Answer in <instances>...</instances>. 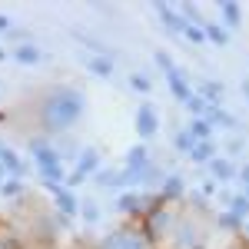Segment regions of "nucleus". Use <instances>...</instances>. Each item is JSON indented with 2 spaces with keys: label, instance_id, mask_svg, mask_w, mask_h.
Segmentation results:
<instances>
[{
  "label": "nucleus",
  "instance_id": "f257e3e1",
  "mask_svg": "<svg viewBox=\"0 0 249 249\" xmlns=\"http://www.w3.org/2000/svg\"><path fill=\"white\" fill-rule=\"evenodd\" d=\"M83 110H87L83 90H77V87H53L40 100V126H43V133H50V136L67 133L83 116Z\"/></svg>",
  "mask_w": 249,
  "mask_h": 249
},
{
  "label": "nucleus",
  "instance_id": "f03ea898",
  "mask_svg": "<svg viewBox=\"0 0 249 249\" xmlns=\"http://www.w3.org/2000/svg\"><path fill=\"white\" fill-rule=\"evenodd\" d=\"M30 153H34V163L40 170V183L43 190H53V186H63L67 183V170H63V153L47 140V136H34L30 143Z\"/></svg>",
  "mask_w": 249,
  "mask_h": 249
},
{
  "label": "nucleus",
  "instance_id": "7ed1b4c3",
  "mask_svg": "<svg viewBox=\"0 0 249 249\" xmlns=\"http://www.w3.org/2000/svg\"><path fill=\"white\" fill-rule=\"evenodd\" d=\"M100 249H153V239L143 232V226H120L100 239Z\"/></svg>",
  "mask_w": 249,
  "mask_h": 249
},
{
  "label": "nucleus",
  "instance_id": "20e7f679",
  "mask_svg": "<svg viewBox=\"0 0 249 249\" xmlns=\"http://www.w3.org/2000/svg\"><path fill=\"white\" fill-rule=\"evenodd\" d=\"M136 133L143 136V140H153L160 133V113H156L153 103H146V100L136 107Z\"/></svg>",
  "mask_w": 249,
  "mask_h": 249
},
{
  "label": "nucleus",
  "instance_id": "39448f33",
  "mask_svg": "<svg viewBox=\"0 0 249 249\" xmlns=\"http://www.w3.org/2000/svg\"><path fill=\"white\" fill-rule=\"evenodd\" d=\"M153 14L160 17V23H163L170 34H179V37H183L186 20L179 17V10H176V7H170V3H160V0H156V3H153Z\"/></svg>",
  "mask_w": 249,
  "mask_h": 249
},
{
  "label": "nucleus",
  "instance_id": "423d86ee",
  "mask_svg": "<svg viewBox=\"0 0 249 249\" xmlns=\"http://www.w3.org/2000/svg\"><path fill=\"white\" fill-rule=\"evenodd\" d=\"M53 206H57L60 216H77L80 213V199L73 190H67V186H53Z\"/></svg>",
  "mask_w": 249,
  "mask_h": 249
},
{
  "label": "nucleus",
  "instance_id": "0eeeda50",
  "mask_svg": "<svg viewBox=\"0 0 249 249\" xmlns=\"http://www.w3.org/2000/svg\"><path fill=\"white\" fill-rule=\"evenodd\" d=\"M166 83H170V93L179 100V103H186L193 96V87H190V80H186V73L179 70V67H170L166 70Z\"/></svg>",
  "mask_w": 249,
  "mask_h": 249
},
{
  "label": "nucleus",
  "instance_id": "6e6552de",
  "mask_svg": "<svg viewBox=\"0 0 249 249\" xmlns=\"http://www.w3.org/2000/svg\"><path fill=\"white\" fill-rule=\"evenodd\" d=\"M116 210L126 213V216H140V213L146 210V196L143 193H133V190H123L116 196Z\"/></svg>",
  "mask_w": 249,
  "mask_h": 249
},
{
  "label": "nucleus",
  "instance_id": "1a4fd4ad",
  "mask_svg": "<svg viewBox=\"0 0 249 249\" xmlns=\"http://www.w3.org/2000/svg\"><path fill=\"white\" fill-rule=\"evenodd\" d=\"M183 193H186V179H183L179 173H170V176H163V183H160V193H156V196H160L163 203H170V199H179Z\"/></svg>",
  "mask_w": 249,
  "mask_h": 249
},
{
  "label": "nucleus",
  "instance_id": "9d476101",
  "mask_svg": "<svg viewBox=\"0 0 249 249\" xmlns=\"http://www.w3.org/2000/svg\"><path fill=\"white\" fill-rule=\"evenodd\" d=\"M206 166H210V173H213V179H223V183H230V179H236V170H239V166H236V163H232L230 156H213L210 163H206Z\"/></svg>",
  "mask_w": 249,
  "mask_h": 249
},
{
  "label": "nucleus",
  "instance_id": "9b49d317",
  "mask_svg": "<svg viewBox=\"0 0 249 249\" xmlns=\"http://www.w3.org/2000/svg\"><path fill=\"white\" fill-rule=\"evenodd\" d=\"M199 120H206L210 126H223V130H239V120L232 113H226L223 107H206V113L199 116Z\"/></svg>",
  "mask_w": 249,
  "mask_h": 249
},
{
  "label": "nucleus",
  "instance_id": "f8f14e48",
  "mask_svg": "<svg viewBox=\"0 0 249 249\" xmlns=\"http://www.w3.org/2000/svg\"><path fill=\"white\" fill-rule=\"evenodd\" d=\"M150 163H153V160H150V150H146L143 143L133 146V150H126V156H123V170H133V173H143Z\"/></svg>",
  "mask_w": 249,
  "mask_h": 249
},
{
  "label": "nucleus",
  "instance_id": "ddd939ff",
  "mask_svg": "<svg viewBox=\"0 0 249 249\" xmlns=\"http://www.w3.org/2000/svg\"><path fill=\"white\" fill-rule=\"evenodd\" d=\"M0 166H3V173H7V176H14V179L27 176V163H23V160H20L10 146H3V150H0Z\"/></svg>",
  "mask_w": 249,
  "mask_h": 249
},
{
  "label": "nucleus",
  "instance_id": "4468645a",
  "mask_svg": "<svg viewBox=\"0 0 249 249\" xmlns=\"http://www.w3.org/2000/svg\"><path fill=\"white\" fill-rule=\"evenodd\" d=\"M73 170H77L80 176H93V173L100 170V150H93V146L80 150V153H77V166H73Z\"/></svg>",
  "mask_w": 249,
  "mask_h": 249
},
{
  "label": "nucleus",
  "instance_id": "2eb2a0df",
  "mask_svg": "<svg viewBox=\"0 0 249 249\" xmlns=\"http://www.w3.org/2000/svg\"><path fill=\"white\" fill-rule=\"evenodd\" d=\"M193 93H199L210 107H223V83H216V80H199V87Z\"/></svg>",
  "mask_w": 249,
  "mask_h": 249
},
{
  "label": "nucleus",
  "instance_id": "dca6fc26",
  "mask_svg": "<svg viewBox=\"0 0 249 249\" xmlns=\"http://www.w3.org/2000/svg\"><path fill=\"white\" fill-rule=\"evenodd\" d=\"M219 17H223V27L232 30V27H239V20H243V7L232 3V0H223V3H219Z\"/></svg>",
  "mask_w": 249,
  "mask_h": 249
},
{
  "label": "nucleus",
  "instance_id": "f3484780",
  "mask_svg": "<svg viewBox=\"0 0 249 249\" xmlns=\"http://www.w3.org/2000/svg\"><path fill=\"white\" fill-rule=\"evenodd\" d=\"M173 232H176L179 249H196V243H199V236H196V226H193V223H179V226H173Z\"/></svg>",
  "mask_w": 249,
  "mask_h": 249
},
{
  "label": "nucleus",
  "instance_id": "a211bd4d",
  "mask_svg": "<svg viewBox=\"0 0 249 249\" xmlns=\"http://www.w3.org/2000/svg\"><path fill=\"white\" fill-rule=\"evenodd\" d=\"M87 70H90V73H96V77H113V57H87Z\"/></svg>",
  "mask_w": 249,
  "mask_h": 249
},
{
  "label": "nucleus",
  "instance_id": "6ab92c4d",
  "mask_svg": "<svg viewBox=\"0 0 249 249\" xmlns=\"http://www.w3.org/2000/svg\"><path fill=\"white\" fill-rule=\"evenodd\" d=\"M96 186H103V190H120V170H113V166H100V170L93 173Z\"/></svg>",
  "mask_w": 249,
  "mask_h": 249
},
{
  "label": "nucleus",
  "instance_id": "aec40b11",
  "mask_svg": "<svg viewBox=\"0 0 249 249\" xmlns=\"http://www.w3.org/2000/svg\"><path fill=\"white\" fill-rule=\"evenodd\" d=\"M14 60H17V63H27V67H34V63L43 60V53H40V47H34V43H20L17 50H14Z\"/></svg>",
  "mask_w": 249,
  "mask_h": 249
},
{
  "label": "nucleus",
  "instance_id": "412c9836",
  "mask_svg": "<svg viewBox=\"0 0 249 249\" xmlns=\"http://www.w3.org/2000/svg\"><path fill=\"white\" fill-rule=\"evenodd\" d=\"M213 156H216V140H199V143L193 146L190 160L193 163H210Z\"/></svg>",
  "mask_w": 249,
  "mask_h": 249
},
{
  "label": "nucleus",
  "instance_id": "4be33fe9",
  "mask_svg": "<svg viewBox=\"0 0 249 249\" xmlns=\"http://www.w3.org/2000/svg\"><path fill=\"white\" fill-rule=\"evenodd\" d=\"M203 34H206V43H216V47H226L230 43V30L223 23H206Z\"/></svg>",
  "mask_w": 249,
  "mask_h": 249
},
{
  "label": "nucleus",
  "instance_id": "5701e85b",
  "mask_svg": "<svg viewBox=\"0 0 249 249\" xmlns=\"http://www.w3.org/2000/svg\"><path fill=\"white\" fill-rule=\"evenodd\" d=\"M173 146H176V153L190 156V153H193V146H196V140H193L190 130L183 126V130H176V133H173Z\"/></svg>",
  "mask_w": 249,
  "mask_h": 249
},
{
  "label": "nucleus",
  "instance_id": "b1692460",
  "mask_svg": "<svg viewBox=\"0 0 249 249\" xmlns=\"http://www.w3.org/2000/svg\"><path fill=\"white\" fill-rule=\"evenodd\" d=\"M226 206H230V213L239 219V223H246V219H249V199H246V196H230Z\"/></svg>",
  "mask_w": 249,
  "mask_h": 249
},
{
  "label": "nucleus",
  "instance_id": "393cba45",
  "mask_svg": "<svg viewBox=\"0 0 249 249\" xmlns=\"http://www.w3.org/2000/svg\"><path fill=\"white\" fill-rule=\"evenodd\" d=\"M186 130H190V136L196 140V143H199V140H213V126L206 123V120H190Z\"/></svg>",
  "mask_w": 249,
  "mask_h": 249
},
{
  "label": "nucleus",
  "instance_id": "a878e982",
  "mask_svg": "<svg viewBox=\"0 0 249 249\" xmlns=\"http://www.w3.org/2000/svg\"><path fill=\"white\" fill-rule=\"evenodd\" d=\"M23 190H27V183H23V179L7 176V179H3V186H0V196H3V199H14V196H20Z\"/></svg>",
  "mask_w": 249,
  "mask_h": 249
},
{
  "label": "nucleus",
  "instance_id": "bb28decb",
  "mask_svg": "<svg viewBox=\"0 0 249 249\" xmlns=\"http://www.w3.org/2000/svg\"><path fill=\"white\" fill-rule=\"evenodd\" d=\"M80 216H83V223H87V226H96L103 213H100V206H96L93 199H87V203H80Z\"/></svg>",
  "mask_w": 249,
  "mask_h": 249
},
{
  "label": "nucleus",
  "instance_id": "cd10ccee",
  "mask_svg": "<svg viewBox=\"0 0 249 249\" xmlns=\"http://www.w3.org/2000/svg\"><path fill=\"white\" fill-rule=\"evenodd\" d=\"M183 107H186V110H190V113H193V120H199V116L206 113V107H210V103H206V100H203V96H199V93H193L190 100L183 103Z\"/></svg>",
  "mask_w": 249,
  "mask_h": 249
},
{
  "label": "nucleus",
  "instance_id": "c85d7f7f",
  "mask_svg": "<svg viewBox=\"0 0 249 249\" xmlns=\"http://www.w3.org/2000/svg\"><path fill=\"white\" fill-rule=\"evenodd\" d=\"M183 37L190 40L193 47H203V43H206V34H203V27H196V23H186V30H183Z\"/></svg>",
  "mask_w": 249,
  "mask_h": 249
},
{
  "label": "nucleus",
  "instance_id": "c756f323",
  "mask_svg": "<svg viewBox=\"0 0 249 249\" xmlns=\"http://www.w3.org/2000/svg\"><path fill=\"white\" fill-rule=\"evenodd\" d=\"M216 223H219V230H230V232H236V230H243V226H246V223H239L232 213H219V219H216Z\"/></svg>",
  "mask_w": 249,
  "mask_h": 249
},
{
  "label": "nucleus",
  "instance_id": "7c9ffc66",
  "mask_svg": "<svg viewBox=\"0 0 249 249\" xmlns=\"http://www.w3.org/2000/svg\"><path fill=\"white\" fill-rule=\"evenodd\" d=\"M130 87H133L136 93H150V90H153L150 77H143V73H133V77H130Z\"/></svg>",
  "mask_w": 249,
  "mask_h": 249
},
{
  "label": "nucleus",
  "instance_id": "2f4dec72",
  "mask_svg": "<svg viewBox=\"0 0 249 249\" xmlns=\"http://www.w3.org/2000/svg\"><path fill=\"white\" fill-rule=\"evenodd\" d=\"M226 150H230V156H243V140H236V136H232L230 143H226Z\"/></svg>",
  "mask_w": 249,
  "mask_h": 249
},
{
  "label": "nucleus",
  "instance_id": "473e14b6",
  "mask_svg": "<svg viewBox=\"0 0 249 249\" xmlns=\"http://www.w3.org/2000/svg\"><path fill=\"white\" fill-rule=\"evenodd\" d=\"M236 179H239L243 186H249V163H246V166H239V170H236Z\"/></svg>",
  "mask_w": 249,
  "mask_h": 249
},
{
  "label": "nucleus",
  "instance_id": "72a5a7b5",
  "mask_svg": "<svg viewBox=\"0 0 249 249\" xmlns=\"http://www.w3.org/2000/svg\"><path fill=\"white\" fill-rule=\"evenodd\" d=\"M17 243H14V236H7V232H0V249H14Z\"/></svg>",
  "mask_w": 249,
  "mask_h": 249
},
{
  "label": "nucleus",
  "instance_id": "f704fd0d",
  "mask_svg": "<svg viewBox=\"0 0 249 249\" xmlns=\"http://www.w3.org/2000/svg\"><path fill=\"white\" fill-rule=\"evenodd\" d=\"M199 196L206 199V196H216V183H203V190H199Z\"/></svg>",
  "mask_w": 249,
  "mask_h": 249
},
{
  "label": "nucleus",
  "instance_id": "c9c22d12",
  "mask_svg": "<svg viewBox=\"0 0 249 249\" xmlns=\"http://www.w3.org/2000/svg\"><path fill=\"white\" fill-rule=\"evenodd\" d=\"M7 30H10V17H3V14H0V34H7Z\"/></svg>",
  "mask_w": 249,
  "mask_h": 249
},
{
  "label": "nucleus",
  "instance_id": "e433bc0d",
  "mask_svg": "<svg viewBox=\"0 0 249 249\" xmlns=\"http://www.w3.org/2000/svg\"><path fill=\"white\" fill-rule=\"evenodd\" d=\"M243 93H246V100H249V80H246V83H243Z\"/></svg>",
  "mask_w": 249,
  "mask_h": 249
},
{
  "label": "nucleus",
  "instance_id": "4c0bfd02",
  "mask_svg": "<svg viewBox=\"0 0 249 249\" xmlns=\"http://www.w3.org/2000/svg\"><path fill=\"white\" fill-rule=\"evenodd\" d=\"M3 179H7V173H3V166H0V186H3Z\"/></svg>",
  "mask_w": 249,
  "mask_h": 249
},
{
  "label": "nucleus",
  "instance_id": "58836bf2",
  "mask_svg": "<svg viewBox=\"0 0 249 249\" xmlns=\"http://www.w3.org/2000/svg\"><path fill=\"white\" fill-rule=\"evenodd\" d=\"M243 196H246V199H249V186H246V193H243Z\"/></svg>",
  "mask_w": 249,
  "mask_h": 249
},
{
  "label": "nucleus",
  "instance_id": "ea45409f",
  "mask_svg": "<svg viewBox=\"0 0 249 249\" xmlns=\"http://www.w3.org/2000/svg\"><path fill=\"white\" fill-rule=\"evenodd\" d=\"M246 232H249V219H246Z\"/></svg>",
  "mask_w": 249,
  "mask_h": 249
},
{
  "label": "nucleus",
  "instance_id": "a19ab883",
  "mask_svg": "<svg viewBox=\"0 0 249 249\" xmlns=\"http://www.w3.org/2000/svg\"><path fill=\"white\" fill-rule=\"evenodd\" d=\"M0 150H3V143H0Z\"/></svg>",
  "mask_w": 249,
  "mask_h": 249
}]
</instances>
